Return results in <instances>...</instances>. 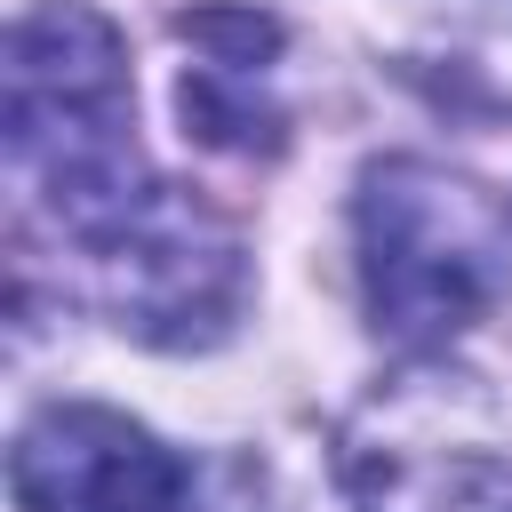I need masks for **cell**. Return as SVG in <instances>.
<instances>
[{"instance_id": "cell-3", "label": "cell", "mask_w": 512, "mask_h": 512, "mask_svg": "<svg viewBox=\"0 0 512 512\" xmlns=\"http://www.w3.org/2000/svg\"><path fill=\"white\" fill-rule=\"evenodd\" d=\"M72 272H80V296L136 344H216L232 320H240V296H248V256H240V232L192 200L184 184H152L128 216H112L96 240L72 248Z\"/></svg>"}, {"instance_id": "cell-5", "label": "cell", "mask_w": 512, "mask_h": 512, "mask_svg": "<svg viewBox=\"0 0 512 512\" xmlns=\"http://www.w3.org/2000/svg\"><path fill=\"white\" fill-rule=\"evenodd\" d=\"M368 56L424 104L512 120V0H336Z\"/></svg>"}, {"instance_id": "cell-2", "label": "cell", "mask_w": 512, "mask_h": 512, "mask_svg": "<svg viewBox=\"0 0 512 512\" xmlns=\"http://www.w3.org/2000/svg\"><path fill=\"white\" fill-rule=\"evenodd\" d=\"M352 248L368 320L400 352H440L448 336L488 320L496 296L512 288V208L464 168H440L424 152L360 168Z\"/></svg>"}, {"instance_id": "cell-7", "label": "cell", "mask_w": 512, "mask_h": 512, "mask_svg": "<svg viewBox=\"0 0 512 512\" xmlns=\"http://www.w3.org/2000/svg\"><path fill=\"white\" fill-rule=\"evenodd\" d=\"M360 512H512V464L488 448H384L352 456Z\"/></svg>"}, {"instance_id": "cell-1", "label": "cell", "mask_w": 512, "mask_h": 512, "mask_svg": "<svg viewBox=\"0 0 512 512\" xmlns=\"http://www.w3.org/2000/svg\"><path fill=\"white\" fill-rule=\"evenodd\" d=\"M0 152L24 208L64 240H96L160 176L136 152V88L112 16L88 0H40L0 48Z\"/></svg>"}, {"instance_id": "cell-4", "label": "cell", "mask_w": 512, "mask_h": 512, "mask_svg": "<svg viewBox=\"0 0 512 512\" xmlns=\"http://www.w3.org/2000/svg\"><path fill=\"white\" fill-rule=\"evenodd\" d=\"M16 512H192L184 456L120 408L56 400L8 448Z\"/></svg>"}, {"instance_id": "cell-6", "label": "cell", "mask_w": 512, "mask_h": 512, "mask_svg": "<svg viewBox=\"0 0 512 512\" xmlns=\"http://www.w3.org/2000/svg\"><path fill=\"white\" fill-rule=\"evenodd\" d=\"M184 80L176 112L216 152H280V24L256 8H192L184 24Z\"/></svg>"}]
</instances>
